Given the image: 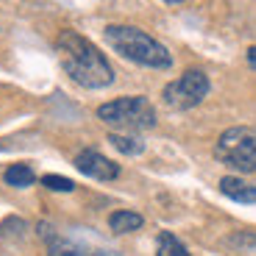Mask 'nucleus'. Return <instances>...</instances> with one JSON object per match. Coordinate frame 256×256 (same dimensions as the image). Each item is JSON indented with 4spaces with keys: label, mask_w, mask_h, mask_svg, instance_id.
I'll return each instance as SVG.
<instances>
[{
    "label": "nucleus",
    "mask_w": 256,
    "mask_h": 256,
    "mask_svg": "<svg viewBox=\"0 0 256 256\" xmlns=\"http://www.w3.org/2000/svg\"><path fill=\"white\" fill-rule=\"evenodd\" d=\"M56 50L64 72L86 90H103L114 81V70H112L109 58L81 34L62 31L56 39Z\"/></svg>",
    "instance_id": "nucleus-1"
},
{
    "label": "nucleus",
    "mask_w": 256,
    "mask_h": 256,
    "mask_svg": "<svg viewBox=\"0 0 256 256\" xmlns=\"http://www.w3.org/2000/svg\"><path fill=\"white\" fill-rule=\"evenodd\" d=\"M106 42L120 53L122 58L150 70H170L173 67V56L162 45L159 39L145 34L142 28L134 26H109L106 28Z\"/></svg>",
    "instance_id": "nucleus-2"
},
{
    "label": "nucleus",
    "mask_w": 256,
    "mask_h": 256,
    "mask_svg": "<svg viewBox=\"0 0 256 256\" xmlns=\"http://www.w3.org/2000/svg\"><path fill=\"white\" fill-rule=\"evenodd\" d=\"M98 120H103L112 128H120V131H145L156 126V109L148 98L128 95L98 106Z\"/></svg>",
    "instance_id": "nucleus-3"
},
{
    "label": "nucleus",
    "mask_w": 256,
    "mask_h": 256,
    "mask_svg": "<svg viewBox=\"0 0 256 256\" xmlns=\"http://www.w3.org/2000/svg\"><path fill=\"white\" fill-rule=\"evenodd\" d=\"M214 156L223 164H228L231 170L254 173L256 170V128L237 126V128L223 131L218 140V148H214Z\"/></svg>",
    "instance_id": "nucleus-4"
},
{
    "label": "nucleus",
    "mask_w": 256,
    "mask_h": 256,
    "mask_svg": "<svg viewBox=\"0 0 256 256\" xmlns=\"http://www.w3.org/2000/svg\"><path fill=\"white\" fill-rule=\"evenodd\" d=\"M209 90V76L204 70H186L184 76L167 84L162 98L170 109H195L198 103H204Z\"/></svg>",
    "instance_id": "nucleus-5"
},
{
    "label": "nucleus",
    "mask_w": 256,
    "mask_h": 256,
    "mask_svg": "<svg viewBox=\"0 0 256 256\" xmlns=\"http://www.w3.org/2000/svg\"><path fill=\"white\" fill-rule=\"evenodd\" d=\"M39 234L48 240V256H117L114 250L103 248L100 242L92 245V242H86V240L56 234V231L45 223H39Z\"/></svg>",
    "instance_id": "nucleus-6"
},
{
    "label": "nucleus",
    "mask_w": 256,
    "mask_h": 256,
    "mask_svg": "<svg viewBox=\"0 0 256 256\" xmlns=\"http://www.w3.org/2000/svg\"><path fill=\"white\" fill-rule=\"evenodd\" d=\"M76 167L78 173H84L86 178H95V181H114L120 176V164H114L112 159H106L103 154L98 150H81L76 156Z\"/></svg>",
    "instance_id": "nucleus-7"
},
{
    "label": "nucleus",
    "mask_w": 256,
    "mask_h": 256,
    "mask_svg": "<svg viewBox=\"0 0 256 256\" xmlns=\"http://www.w3.org/2000/svg\"><path fill=\"white\" fill-rule=\"evenodd\" d=\"M220 192H223L226 198L237 200V204H256V186L237 178V176H226L220 181Z\"/></svg>",
    "instance_id": "nucleus-8"
},
{
    "label": "nucleus",
    "mask_w": 256,
    "mask_h": 256,
    "mask_svg": "<svg viewBox=\"0 0 256 256\" xmlns=\"http://www.w3.org/2000/svg\"><path fill=\"white\" fill-rule=\"evenodd\" d=\"M142 223H145V218L140 212H131V209H117L109 218V228L114 234H131V231L142 228Z\"/></svg>",
    "instance_id": "nucleus-9"
},
{
    "label": "nucleus",
    "mask_w": 256,
    "mask_h": 256,
    "mask_svg": "<svg viewBox=\"0 0 256 256\" xmlns=\"http://www.w3.org/2000/svg\"><path fill=\"white\" fill-rule=\"evenodd\" d=\"M3 181H6L8 186H14V190H26V186H31L34 181H36V176H34L31 164H12L3 173Z\"/></svg>",
    "instance_id": "nucleus-10"
},
{
    "label": "nucleus",
    "mask_w": 256,
    "mask_h": 256,
    "mask_svg": "<svg viewBox=\"0 0 256 256\" xmlns=\"http://www.w3.org/2000/svg\"><path fill=\"white\" fill-rule=\"evenodd\" d=\"M156 256H192V254L186 250V245L181 242L176 234H170V231H162V234H159V242H156Z\"/></svg>",
    "instance_id": "nucleus-11"
},
{
    "label": "nucleus",
    "mask_w": 256,
    "mask_h": 256,
    "mask_svg": "<svg viewBox=\"0 0 256 256\" xmlns=\"http://www.w3.org/2000/svg\"><path fill=\"white\" fill-rule=\"evenodd\" d=\"M109 142L126 156H140L145 150V142L136 140V136H128V134H109Z\"/></svg>",
    "instance_id": "nucleus-12"
},
{
    "label": "nucleus",
    "mask_w": 256,
    "mask_h": 256,
    "mask_svg": "<svg viewBox=\"0 0 256 256\" xmlns=\"http://www.w3.org/2000/svg\"><path fill=\"white\" fill-rule=\"evenodd\" d=\"M228 245L250 254V250H256V231H237L234 237H228Z\"/></svg>",
    "instance_id": "nucleus-13"
},
{
    "label": "nucleus",
    "mask_w": 256,
    "mask_h": 256,
    "mask_svg": "<svg viewBox=\"0 0 256 256\" xmlns=\"http://www.w3.org/2000/svg\"><path fill=\"white\" fill-rule=\"evenodd\" d=\"M42 184H45L48 190H53V192H72L76 190V184H72L70 178H64V176H45Z\"/></svg>",
    "instance_id": "nucleus-14"
},
{
    "label": "nucleus",
    "mask_w": 256,
    "mask_h": 256,
    "mask_svg": "<svg viewBox=\"0 0 256 256\" xmlns=\"http://www.w3.org/2000/svg\"><path fill=\"white\" fill-rule=\"evenodd\" d=\"M248 64L256 70V45H254V48H248Z\"/></svg>",
    "instance_id": "nucleus-15"
}]
</instances>
